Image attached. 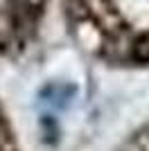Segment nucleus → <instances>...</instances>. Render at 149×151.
Segmentation results:
<instances>
[{"instance_id":"nucleus-1","label":"nucleus","mask_w":149,"mask_h":151,"mask_svg":"<svg viewBox=\"0 0 149 151\" xmlns=\"http://www.w3.org/2000/svg\"><path fill=\"white\" fill-rule=\"evenodd\" d=\"M131 54L138 63H149V32L140 34V36L133 41V47H131Z\"/></svg>"}]
</instances>
